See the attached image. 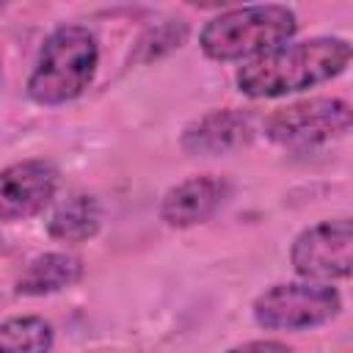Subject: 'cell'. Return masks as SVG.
<instances>
[{
  "label": "cell",
  "instance_id": "cell-12",
  "mask_svg": "<svg viewBox=\"0 0 353 353\" xmlns=\"http://www.w3.org/2000/svg\"><path fill=\"white\" fill-rule=\"evenodd\" d=\"M52 325L41 317L25 314L0 323V353H50Z\"/></svg>",
  "mask_w": 353,
  "mask_h": 353
},
{
  "label": "cell",
  "instance_id": "cell-6",
  "mask_svg": "<svg viewBox=\"0 0 353 353\" xmlns=\"http://www.w3.org/2000/svg\"><path fill=\"white\" fill-rule=\"evenodd\" d=\"M290 262L298 276L317 284H331L350 276L353 268V226L350 218L320 221L303 229L292 248Z\"/></svg>",
  "mask_w": 353,
  "mask_h": 353
},
{
  "label": "cell",
  "instance_id": "cell-1",
  "mask_svg": "<svg viewBox=\"0 0 353 353\" xmlns=\"http://www.w3.org/2000/svg\"><path fill=\"white\" fill-rule=\"evenodd\" d=\"M350 63V44L339 36L287 41L237 69V88L251 99H273L334 80Z\"/></svg>",
  "mask_w": 353,
  "mask_h": 353
},
{
  "label": "cell",
  "instance_id": "cell-3",
  "mask_svg": "<svg viewBox=\"0 0 353 353\" xmlns=\"http://www.w3.org/2000/svg\"><path fill=\"white\" fill-rule=\"evenodd\" d=\"M295 30L298 19L287 6H240L212 17L201 28L199 44L212 61H251L287 44Z\"/></svg>",
  "mask_w": 353,
  "mask_h": 353
},
{
  "label": "cell",
  "instance_id": "cell-8",
  "mask_svg": "<svg viewBox=\"0 0 353 353\" xmlns=\"http://www.w3.org/2000/svg\"><path fill=\"white\" fill-rule=\"evenodd\" d=\"M229 196V185L212 174H201V176H190L179 185H174L163 201H160V218L174 226V229H185V226H196L204 223L207 218H212L221 204Z\"/></svg>",
  "mask_w": 353,
  "mask_h": 353
},
{
  "label": "cell",
  "instance_id": "cell-7",
  "mask_svg": "<svg viewBox=\"0 0 353 353\" xmlns=\"http://www.w3.org/2000/svg\"><path fill=\"white\" fill-rule=\"evenodd\" d=\"M58 190V168L47 160H22L0 171V221L39 215Z\"/></svg>",
  "mask_w": 353,
  "mask_h": 353
},
{
  "label": "cell",
  "instance_id": "cell-10",
  "mask_svg": "<svg viewBox=\"0 0 353 353\" xmlns=\"http://www.w3.org/2000/svg\"><path fill=\"white\" fill-rule=\"evenodd\" d=\"M83 279V262L63 251H50L28 262L17 281V292L22 295H50L61 292Z\"/></svg>",
  "mask_w": 353,
  "mask_h": 353
},
{
  "label": "cell",
  "instance_id": "cell-2",
  "mask_svg": "<svg viewBox=\"0 0 353 353\" xmlns=\"http://www.w3.org/2000/svg\"><path fill=\"white\" fill-rule=\"evenodd\" d=\"M99 63V47L88 28L61 25L55 28L33 63L28 77V97L36 105H63L77 99L94 80Z\"/></svg>",
  "mask_w": 353,
  "mask_h": 353
},
{
  "label": "cell",
  "instance_id": "cell-11",
  "mask_svg": "<svg viewBox=\"0 0 353 353\" xmlns=\"http://www.w3.org/2000/svg\"><path fill=\"white\" fill-rule=\"evenodd\" d=\"M99 204L88 193H69L50 215V234L61 243H85L99 229Z\"/></svg>",
  "mask_w": 353,
  "mask_h": 353
},
{
  "label": "cell",
  "instance_id": "cell-4",
  "mask_svg": "<svg viewBox=\"0 0 353 353\" xmlns=\"http://www.w3.org/2000/svg\"><path fill=\"white\" fill-rule=\"evenodd\" d=\"M342 298L331 284H273L254 301V320L268 331H306L334 320Z\"/></svg>",
  "mask_w": 353,
  "mask_h": 353
},
{
  "label": "cell",
  "instance_id": "cell-5",
  "mask_svg": "<svg viewBox=\"0 0 353 353\" xmlns=\"http://www.w3.org/2000/svg\"><path fill=\"white\" fill-rule=\"evenodd\" d=\"M347 130H350V105L345 99H331V97L303 99L279 108L265 124L268 138L287 149H314L342 138Z\"/></svg>",
  "mask_w": 353,
  "mask_h": 353
},
{
  "label": "cell",
  "instance_id": "cell-9",
  "mask_svg": "<svg viewBox=\"0 0 353 353\" xmlns=\"http://www.w3.org/2000/svg\"><path fill=\"white\" fill-rule=\"evenodd\" d=\"M251 132H254L251 119L234 108H226V110H212L196 119L185 130L182 146L193 154H223L248 143Z\"/></svg>",
  "mask_w": 353,
  "mask_h": 353
},
{
  "label": "cell",
  "instance_id": "cell-13",
  "mask_svg": "<svg viewBox=\"0 0 353 353\" xmlns=\"http://www.w3.org/2000/svg\"><path fill=\"white\" fill-rule=\"evenodd\" d=\"M226 353H292L284 342H276V339H254V342H243Z\"/></svg>",
  "mask_w": 353,
  "mask_h": 353
}]
</instances>
